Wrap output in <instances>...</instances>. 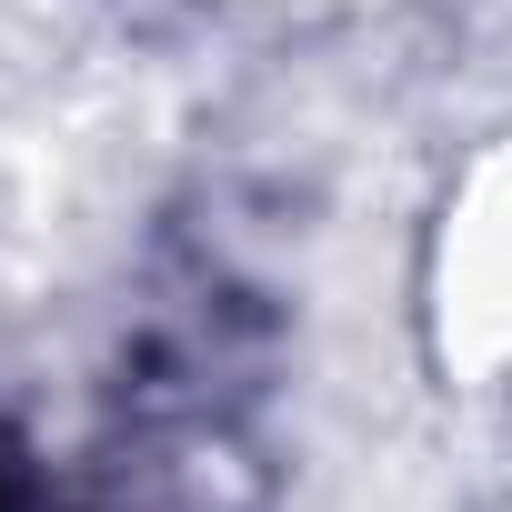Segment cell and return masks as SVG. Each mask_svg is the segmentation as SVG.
<instances>
[{
  "label": "cell",
  "instance_id": "6da1fadb",
  "mask_svg": "<svg viewBox=\"0 0 512 512\" xmlns=\"http://www.w3.org/2000/svg\"><path fill=\"white\" fill-rule=\"evenodd\" d=\"M442 362L472 382H512V151L482 161L442 221V272H432Z\"/></svg>",
  "mask_w": 512,
  "mask_h": 512
}]
</instances>
